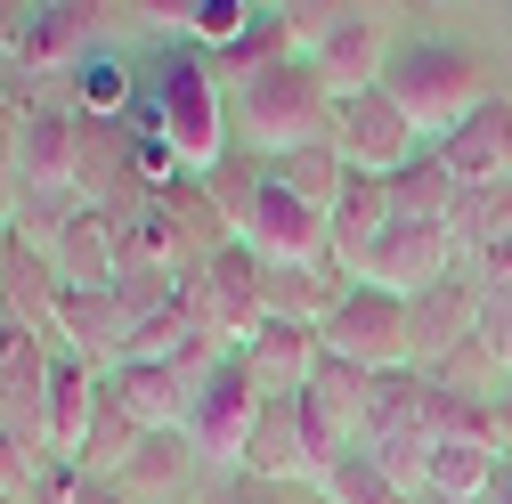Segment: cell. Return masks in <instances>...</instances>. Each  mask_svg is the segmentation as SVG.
I'll use <instances>...</instances> for the list:
<instances>
[{"label": "cell", "instance_id": "31", "mask_svg": "<svg viewBox=\"0 0 512 504\" xmlns=\"http://www.w3.org/2000/svg\"><path fill=\"white\" fill-rule=\"evenodd\" d=\"M0 504H25V496H9V488H0Z\"/></svg>", "mask_w": 512, "mask_h": 504}, {"label": "cell", "instance_id": "22", "mask_svg": "<svg viewBox=\"0 0 512 504\" xmlns=\"http://www.w3.org/2000/svg\"><path fill=\"white\" fill-rule=\"evenodd\" d=\"M447 236H456V261H480L512 236V179L504 187H464L456 212H447Z\"/></svg>", "mask_w": 512, "mask_h": 504}, {"label": "cell", "instance_id": "6", "mask_svg": "<svg viewBox=\"0 0 512 504\" xmlns=\"http://www.w3.org/2000/svg\"><path fill=\"white\" fill-rule=\"evenodd\" d=\"M326 358L358 366V374H415V309L382 285H342V301L326 309V326H317Z\"/></svg>", "mask_w": 512, "mask_h": 504}, {"label": "cell", "instance_id": "10", "mask_svg": "<svg viewBox=\"0 0 512 504\" xmlns=\"http://www.w3.org/2000/svg\"><path fill=\"white\" fill-rule=\"evenodd\" d=\"M439 277H456V236H447V220H391L374 236V252L358 261V285H382V293H431Z\"/></svg>", "mask_w": 512, "mask_h": 504}, {"label": "cell", "instance_id": "29", "mask_svg": "<svg viewBox=\"0 0 512 504\" xmlns=\"http://www.w3.org/2000/svg\"><path fill=\"white\" fill-rule=\"evenodd\" d=\"M25 17H33V9H17V0H0V57H17V41H25Z\"/></svg>", "mask_w": 512, "mask_h": 504}, {"label": "cell", "instance_id": "34", "mask_svg": "<svg viewBox=\"0 0 512 504\" xmlns=\"http://www.w3.org/2000/svg\"><path fill=\"white\" fill-rule=\"evenodd\" d=\"M244 504H252V496H244Z\"/></svg>", "mask_w": 512, "mask_h": 504}, {"label": "cell", "instance_id": "20", "mask_svg": "<svg viewBox=\"0 0 512 504\" xmlns=\"http://www.w3.org/2000/svg\"><path fill=\"white\" fill-rule=\"evenodd\" d=\"M269 179L285 187V196H301L309 212H326V220H334L342 187H350V163L334 155V139H317V147H293V155H277V163H269Z\"/></svg>", "mask_w": 512, "mask_h": 504}, {"label": "cell", "instance_id": "16", "mask_svg": "<svg viewBox=\"0 0 512 504\" xmlns=\"http://www.w3.org/2000/svg\"><path fill=\"white\" fill-rule=\"evenodd\" d=\"M106 399L131 415L139 431H179L187 423V374L179 366H147V358H122V366H106Z\"/></svg>", "mask_w": 512, "mask_h": 504}, {"label": "cell", "instance_id": "30", "mask_svg": "<svg viewBox=\"0 0 512 504\" xmlns=\"http://www.w3.org/2000/svg\"><path fill=\"white\" fill-rule=\"evenodd\" d=\"M488 504H512V448H504V464H496V488H488Z\"/></svg>", "mask_w": 512, "mask_h": 504}, {"label": "cell", "instance_id": "13", "mask_svg": "<svg viewBox=\"0 0 512 504\" xmlns=\"http://www.w3.org/2000/svg\"><path fill=\"white\" fill-rule=\"evenodd\" d=\"M439 163L456 171V187H504L512 179V98H488L472 106L447 139H431Z\"/></svg>", "mask_w": 512, "mask_h": 504}, {"label": "cell", "instance_id": "18", "mask_svg": "<svg viewBox=\"0 0 512 504\" xmlns=\"http://www.w3.org/2000/svg\"><path fill=\"white\" fill-rule=\"evenodd\" d=\"M496 464H504V448H488V439H431L423 496H439V504H488Z\"/></svg>", "mask_w": 512, "mask_h": 504}, {"label": "cell", "instance_id": "5", "mask_svg": "<svg viewBox=\"0 0 512 504\" xmlns=\"http://www.w3.org/2000/svg\"><path fill=\"white\" fill-rule=\"evenodd\" d=\"M179 309H187V326H196L212 350H244L269 326V309H261V252H252L244 236L220 244L212 261H196L179 277Z\"/></svg>", "mask_w": 512, "mask_h": 504}, {"label": "cell", "instance_id": "28", "mask_svg": "<svg viewBox=\"0 0 512 504\" xmlns=\"http://www.w3.org/2000/svg\"><path fill=\"white\" fill-rule=\"evenodd\" d=\"M480 350H488V366L512 374V285H488L480 293Z\"/></svg>", "mask_w": 512, "mask_h": 504}, {"label": "cell", "instance_id": "21", "mask_svg": "<svg viewBox=\"0 0 512 504\" xmlns=\"http://www.w3.org/2000/svg\"><path fill=\"white\" fill-rule=\"evenodd\" d=\"M187 464H196V448H187V431H147V439H139V456L114 472V488L131 496V504H155V488L171 496V488L187 480Z\"/></svg>", "mask_w": 512, "mask_h": 504}, {"label": "cell", "instance_id": "11", "mask_svg": "<svg viewBox=\"0 0 512 504\" xmlns=\"http://www.w3.org/2000/svg\"><path fill=\"white\" fill-rule=\"evenodd\" d=\"M334 155L350 171H366V179H391V171H407L423 155V131L382 90H366V98H342L334 106Z\"/></svg>", "mask_w": 512, "mask_h": 504}, {"label": "cell", "instance_id": "15", "mask_svg": "<svg viewBox=\"0 0 512 504\" xmlns=\"http://www.w3.org/2000/svg\"><path fill=\"white\" fill-rule=\"evenodd\" d=\"M236 358H244V374H252V391H261V399H293L309 374H317L326 342H317V326H285V318H269Z\"/></svg>", "mask_w": 512, "mask_h": 504}, {"label": "cell", "instance_id": "17", "mask_svg": "<svg viewBox=\"0 0 512 504\" xmlns=\"http://www.w3.org/2000/svg\"><path fill=\"white\" fill-rule=\"evenodd\" d=\"M98 399H106L98 366L57 350V366H49V464H82V439L98 423Z\"/></svg>", "mask_w": 512, "mask_h": 504}, {"label": "cell", "instance_id": "7", "mask_svg": "<svg viewBox=\"0 0 512 504\" xmlns=\"http://www.w3.org/2000/svg\"><path fill=\"white\" fill-rule=\"evenodd\" d=\"M261 391H252V374H244V358L236 350H220L212 358V374L196 383V399H187V448H196V464H244V448H252V431H261Z\"/></svg>", "mask_w": 512, "mask_h": 504}, {"label": "cell", "instance_id": "4", "mask_svg": "<svg viewBox=\"0 0 512 504\" xmlns=\"http://www.w3.org/2000/svg\"><path fill=\"white\" fill-rule=\"evenodd\" d=\"M285 25L309 41L301 57L317 66V82L334 90V106L342 98H366V90H382V74H391V17L382 9H285Z\"/></svg>", "mask_w": 512, "mask_h": 504}, {"label": "cell", "instance_id": "23", "mask_svg": "<svg viewBox=\"0 0 512 504\" xmlns=\"http://www.w3.org/2000/svg\"><path fill=\"white\" fill-rule=\"evenodd\" d=\"M456 196H464V187H456V171L439 163V147H423L407 171H391V212L399 220H447Z\"/></svg>", "mask_w": 512, "mask_h": 504}, {"label": "cell", "instance_id": "3", "mask_svg": "<svg viewBox=\"0 0 512 504\" xmlns=\"http://www.w3.org/2000/svg\"><path fill=\"white\" fill-rule=\"evenodd\" d=\"M139 114H147V131H163L171 139V155L187 163V171H212L228 147V98H220V74L204 66L196 49H171L163 66L147 74V90H139Z\"/></svg>", "mask_w": 512, "mask_h": 504}, {"label": "cell", "instance_id": "8", "mask_svg": "<svg viewBox=\"0 0 512 504\" xmlns=\"http://www.w3.org/2000/svg\"><path fill=\"white\" fill-rule=\"evenodd\" d=\"M9 163H17V187L25 204H82L74 196V163H82V106H57V98H33L9 131Z\"/></svg>", "mask_w": 512, "mask_h": 504}, {"label": "cell", "instance_id": "9", "mask_svg": "<svg viewBox=\"0 0 512 504\" xmlns=\"http://www.w3.org/2000/svg\"><path fill=\"white\" fill-rule=\"evenodd\" d=\"M236 236L261 252L269 269H334V220L309 212L301 196H285L269 171H261V196H252V212H244Z\"/></svg>", "mask_w": 512, "mask_h": 504}, {"label": "cell", "instance_id": "32", "mask_svg": "<svg viewBox=\"0 0 512 504\" xmlns=\"http://www.w3.org/2000/svg\"><path fill=\"white\" fill-rule=\"evenodd\" d=\"M504 41H512V9H504Z\"/></svg>", "mask_w": 512, "mask_h": 504}, {"label": "cell", "instance_id": "14", "mask_svg": "<svg viewBox=\"0 0 512 504\" xmlns=\"http://www.w3.org/2000/svg\"><path fill=\"white\" fill-rule=\"evenodd\" d=\"M407 309H415V374H431V366H447L456 350L480 342V285L472 277H439Z\"/></svg>", "mask_w": 512, "mask_h": 504}, {"label": "cell", "instance_id": "25", "mask_svg": "<svg viewBox=\"0 0 512 504\" xmlns=\"http://www.w3.org/2000/svg\"><path fill=\"white\" fill-rule=\"evenodd\" d=\"M131 98H139V82H131V66H122L114 49H90L82 66H74V106H82V114L114 122V114L131 106Z\"/></svg>", "mask_w": 512, "mask_h": 504}, {"label": "cell", "instance_id": "2", "mask_svg": "<svg viewBox=\"0 0 512 504\" xmlns=\"http://www.w3.org/2000/svg\"><path fill=\"white\" fill-rule=\"evenodd\" d=\"M382 98H391L423 139H447L472 106H488V66L480 49L456 41V33H423V41H399L391 49V74H382Z\"/></svg>", "mask_w": 512, "mask_h": 504}, {"label": "cell", "instance_id": "27", "mask_svg": "<svg viewBox=\"0 0 512 504\" xmlns=\"http://www.w3.org/2000/svg\"><path fill=\"white\" fill-rule=\"evenodd\" d=\"M187 17V33H196V41H212L220 57L252 33V9H244V0H196V9H179Z\"/></svg>", "mask_w": 512, "mask_h": 504}, {"label": "cell", "instance_id": "12", "mask_svg": "<svg viewBox=\"0 0 512 504\" xmlns=\"http://www.w3.org/2000/svg\"><path fill=\"white\" fill-rule=\"evenodd\" d=\"M366 456L391 472L399 488H423V464H431V431H423V374H382V383H374Z\"/></svg>", "mask_w": 512, "mask_h": 504}, {"label": "cell", "instance_id": "24", "mask_svg": "<svg viewBox=\"0 0 512 504\" xmlns=\"http://www.w3.org/2000/svg\"><path fill=\"white\" fill-rule=\"evenodd\" d=\"M244 472H252V480H293V472H309V448H301V431H293V399H269V407H261V431H252V448H244Z\"/></svg>", "mask_w": 512, "mask_h": 504}, {"label": "cell", "instance_id": "1", "mask_svg": "<svg viewBox=\"0 0 512 504\" xmlns=\"http://www.w3.org/2000/svg\"><path fill=\"white\" fill-rule=\"evenodd\" d=\"M236 139H244V155H261V163H277V155H293V147H317V139H334V90L317 82V66L309 57H269V66H252L244 82H236Z\"/></svg>", "mask_w": 512, "mask_h": 504}, {"label": "cell", "instance_id": "33", "mask_svg": "<svg viewBox=\"0 0 512 504\" xmlns=\"http://www.w3.org/2000/svg\"><path fill=\"white\" fill-rule=\"evenodd\" d=\"M0 334H9V309H0Z\"/></svg>", "mask_w": 512, "mask_h": 504}, {"label": "cell", "instance_id": "26", "mask_svg": "<svg viewBox=\"0 0 512 504\" xmlns=\"http://www.w3.org/2000/svg\"><path fill=\"white\" fill-rule=\"evenodd\" d=\"M317 488H326V504H407V488L382 472L366 448H350V456H342L326 480H317Z\"/></svg>", "mask_w": 512, "mask_h": 504}, {"label": "cell", "instance_id": "19", "mask_svg": "<svg viewBox=\"0 0 512 504\" xmlns=\"http://www.w3.org/2000/svg\"><path fill=\"white\" fill-rule=\"evenodd\" d=\"M90 33H98V17L74 9V0H57V9H33V17H25V41H17V66H33V74L82 66V57H90Z\"/></svg>", "mask_w": 512, "mask_h": 504}]
</instances>
